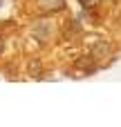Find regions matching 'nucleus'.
<instances>
[{
	"label": "nucleus",
	"instance_id": "nucleus-1",
	"mask_svg": "<svg viewBox=\"0 0 121 127\" xmlns=\"http://www.w3.org/2000/svg\"><path fill=\"white\" fill-rule=\"evenodd\" d=\"M90 56H92V60H108V58L112 56V47H110L106 40H99V42L92 45Z\"/></svg>",
	"mask_w": 121,
	"mask_h": 127
},
{
	"label": "nucleus",
	"instance_id": "nucleus-2",
	"mask_svg": "<svg viewBox=\"0 0 121 127\" xmlns=\"http://www.w3.org/2000/svg\"><path fill=\"white\" fill-rule=\"evenodd\" d=\"M36 7L43 13H56L65 9V0H36Z\"/></svg>",
	"mask_w": 121,
	"mask_h": 127
},
{
	"label": "nucleus",
	"instance_id": "nucleus-3",
	"mask_svg": "<svg viewBox=\"0 0 121 127\" xmlns=\"http://www.w3.org/2000/svg\"><path fill=\"white\" fill-rule=\"evenodd\" d=\"M31 36L38 40V42H45L49 36H52V25L49 22H36L31 27Z\"/></svg>",
	"mask_w": 121,
	"mask_h": 127
},
{
	"label": "nucleus",
	"instance_id": "nucleus-4",
	"mask_svg": "<svg viewBox=\"0 0 121 127\" xmlns=\"http://www.w3.org/2000/svg\"><path fill=\"white\" fill-rule=\"evenodd\" d=\"M27 74H29L31 78H43V63H40L38 58H31V60L27 63Z\"/></svg>",
	"mask_w": 121,
	"mask_h": 127
},
{
	"label": "nucleus",
	"instance_id": "nucleus-5",
	"mask_svg": "<svg viewBox=\"0 0 121 127\" xmlns=\"http://www.w3.org/2000/svg\"><path fill=\"white\" fill-rule=\"evenodd\" d=\"M79 2H81V7H85V9H94L101 0H79Z\"/></svg>",
	"mask_w": 121,
	"mask_h": 127
},
{
	"label": "nucleus",
	"instance_id": "nucleus-6",
	"mask_svg": "<svg viewBox=\"0 0 121 127\" xmlns=\"http://www.w3.org/2000/svg\"><path fill=\"white\" fill-rule=\"evenodd\" d=\"M2 51H4V40L0 38V54H2Z\"/></svg>",
	"mask_w": 121,
	"mask_h": 127
},
{
	"label": "nucleus",
	"instance_id": "nucleus-7",
	"mask_svg": "<svg viewBox=\"0 0 121 127\" xmlns=\"http://www.w3.org/2000/svg\"><path fill=\"white\" fill-rule=\"evenodd\" d=\"M0 4H2V0H0Z\"/></svg>",
	"mask_w": 121,
	"mask_h": 127
}]
</instances>
